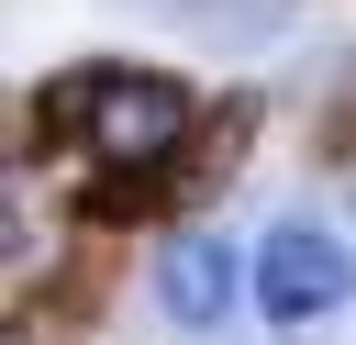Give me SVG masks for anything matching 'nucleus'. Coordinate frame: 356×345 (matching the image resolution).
Instances as JSON below:
<instances>
[{
    "instance_id": "nucleus-1",
    "label": "nucleus",
    "mask_w": 356,
    "mask_h": 345,
    "mask_svg": "<svg viewBox=\"0 0 356 345\" xmlns=\"http://www.w3.org/2000/svg\"><path fill=\"white\" fill-rule=\"evenodd\" d=\"M44 111H78L89 156H100V178H89V211L100 223L145 211V167H167L189 145V89L167 67H78L67 89H44Z\"/></svg>"
},
{
    "instance_id": "nucleus-2",
    "label": "nucleus",
    "mask_w": 356,
    "mask_h": 345,
    "mask_svg": "<svg viewBox=\"0 0 356 345\" xmlns=\"http://www.w3.org/2000/svg\"><path fill=\"white\" fill-rule=\"evenodd\" d=\"M245 289L267 300V323L312 334V323H334V312H345L356 267H345V245H334V234H312V223H278V234L256 245V278H245Z\"/></svg>"
},
{
    "instance_id": "nucleus-3",
    "label": "nucleus",
    "mask_w": 356,
    "mask_h": 345,
    "mask_svg": "<svg viewBox=\"0 0 356 345\" xmlns=\"http://www.w3.org/2000/svg\"><path fill=\"white\" fill-rule=\"evenodd\" d=\"M234 278H256V267H234L222 234H178V245L156 256V300H167V323H189V334L234 312Z\"/></svg>"
}]
</instances>
